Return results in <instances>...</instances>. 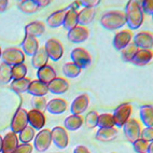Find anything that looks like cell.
<instances>
[{"label":"cell","instance_id":"cell-1","mask_svg":"<svg viewBox=\"0 0 153 153\" xmlns=\"http://www.w3.org/2000/svg\"><path fill=\"white\" fill-rule=\"evenodd\" d=\"M126 24L131 29H137L143 22V13L140 9V2L136 0H131L125 7Z\"/></svg>","mask_w":153,"mask_h":153},{"label":"cell","instance_id":"cell-2","mask_svg":"<svg viewBox=\"0 0 153 153\" xmlns=\"http://www.w3.org/2000/svg\"><path fill=\"white\" fill-rule=\"evenodd\" d=\"M100 24L108 30H115L126 24L125 13L121 10H112L104 13L100 17Z\"/></svg>","mask_w":153,"mask_h":153},{"label":"cell","instance_id":"cell-3","mask_svg":"<svg viewBox=\"0 0 153 153\" xmlns=\"http://www.w3.org/2000/svg\"><path fill=\"white\" fill-rule=\"evenodd\" d=\"M1 58H2L3 63L10 66H14L19 65V64H24L25 55L22 50L19 48H7L3 50Z\"/></svg>","mask_w":153,"mask_h":153},{"label":"cell","instance_id":"cell-4","mask_svg":"<svg viewBox=\"0 0 153 153\" xmlns=\"http://www.w3.org/2000/svg\"><path fill=\"white\" fill-rule=\"evenodd\" d=\"M70 57L72 59V63L78 66L81 70L84 68H88L92 63V57L90 53L83 48H76L71 51Z\"/></svg>","mask_w":153,"mask_h":153},{"label":"cell","instance_id":"cell-5","mask_svg":"<svg viewBox=\"0 0 153 153\" xmlns=\"http://www.w3.org/2000/svg\"><path fill=\"white\" fill-rule=\"evenodd\" d=\"M27 125H28V112L24 108L19 107L13 115V119H12V122H11V129L13 133L19 134V131H22Z\"/></svg>","mask_w":153,"mask_h":153},{"label":"cell","instance_id":"cell-6","mask_svg":"<svg viewBox=\"0 0 153 153\" xmlns=\"http://www.w3.org/2000/svg\"><path fill=\"white\" fill-rule=\"evenodd\" d=\"M44 49L47 51L49 58H51L54 62H57L63 57L64 54V47L62 42L56 38H51L45 42Z\"/></svg>","mask_w":153,"mask_h":153},{"label":"cell","instance_id":"cell-7","mask_svg":"<svg viewBox=\"0 0 153 153\" xmlns=\"http://www.w3.org/2000/svg\"><path fill=\"white\" fill-rule=\"evenodd\" d=\"M131 110H133V107L131 104H123L119 106L117 109H114V113L112 114L114 125L122 127L131 117Z\"/></svg>","mask_w":153,"mask_h":153},{"label":"cell","instance_id":"cell-8","mask_svg":"<svg viewBox=\"0 0 153 153\" xmlns=\"http://www.w3.org/2000/svg\"><path fill=\"white\" fill-rule=\"evenodd\" d=\"M122 127L124 129V134H125L126 138L131 142H134L137 139H139L141 129H140V125L137 120H135V119H128Z\"/></svg>","mask_w":153,"mask_h":153},{"label":"cell","instance_id":"cell-9","mask_svg":"<svg viewBox=\"0 0 153 153\" xmlns=\"http://www.w3.org/2000/svg\"><path fill=\"white\" fill-rule=\"evenodd\" d=\"M51 142H52V138H51V131L50 129H42L35 137V148L38 152L47 151L51 145Z\"/></svg>","mask_w":153,"mask_h":153},{"label":"cell","instance_id":"cell-10","mask_svg":"<svg viewBox=\"0 0 153 153\" xmlns=\"http://www.w3.org/2000/svg\"><path fill=\"white\" fill-rule=\"evenodd\" d=\"M78 2H72L70 6H68V10L65 14V19H64V23L63 26L66 28L67 30H71L72 28L76 27L78 26V11L76 9L78 7L76 6Z\"/></svg>","mask_w":153,"mask_h":153},{"label":"cell","instance_id":"cell-11","mask_svg":"<svg viewBox=\"0 0 153 153\" xmlns=\"http://www.w3.org/2000/svg\"><path fill=\"white\" fill-rule=\"evenodd\" d=\"M51 138L54 145L59 149H65L68 146V135L63 127L56 126L51 131Z\"/></svg>","mask_w":153,"mask_h":153},{"label":"cell","instance_id":"cell-12","mask_svg":"<svg viewBox=\"0 0 153 153\" xmlns=\"http://www.w3.org/2000/svg\"><path fill=\"white\" fill-rule=\"evenodd\" d=\"M88 36H90L88 29H86L83 26H76V27L69 30L67 38L72 43H81L88 38Z\"/></svg>","mask_w":153,"mask_h":153},{"label":"cell","instance_id":"cell-13","mask_svg":"<svg viewBox=\"0 0 153 153\" xmlns=\"http://www.w3.org/2000/svg\"><path fill=\"white\" fill-rule=\"evenodd\" d=\"M134 44L136 48L140 50H150L153 45V37L152 33L149 31H142L137 33L134 38Z\"/></svg>","mask_w":153,"mask_h":153},{"label":"cell","instance_id":"cell-14","mask_svg":"<svg viewBox=\"0 0 153 153\" xmlns=\"http://www.w3.org/2000/svg\"><path fill=\"white\" fill-rule=\"evenodd\" d=\"M88 104H90V98L86 94H82V95L78 96L70 106V112L72 114L76 115H81V113L88 109Z\"/></svg>","mask_w":153,"mask_h":153},{"label":"cell","instance_id":"cell-15","mask_svg":"<svg viewBox=\"0 0 153 153\" xmlns=\"http://www.w3.org/2000/svg\"><path fill=\"white\" fill-rule=\"evenodd\" d=\"M17 147H19V137H17V135L13 131L8 133L2 139L1 153H14Z\"/></svg>","mask_w":153,"mask_h":153},{"label":"cell","instance_id":"cell-16","mask_svg":"<svg viewBox=\"0 0 153 153\" xmlns=\"http://www.w3.org/2000/svg\"><path fill=\"white\" fill-rule=\"evenodd\" d=\"M131 37H133V33L129 30H123V31L118 33L113 38L114 49L118 50V51H122L126 45H128L131 43Z\"/></svg>","mask_w":153,"mask_h":153},{"label":"cell","instance_id":"cell-17","mask_svg":"<svg viewBox=\"0 0 153 153\" xmlns=\"http://www.w3.org/2000/svg\"><path fill=\"white\" fill-rule=\"evenodd\" d=\"M28 123L33 129H41L45 125V117L43 112L31 109L28 112Z\"/></svg>","mask_w":153,"mask_h":153},{"label":"cell","instance_id":"cell-18","mask_svg":"<svg viewBox=\"0 0 153 153\" xmlns=\"http://www.w3.org/2000/svg\"><path fill=\"white\" fill-rule=\"evenodd\" d=\"M22 50L24 54L33 57L35 53L39 50V43L37 41V39L30 37V36H25L24 40L22 42Z\"/></svg>","mask_w":153,"mask_h":153},{"label":"cell","instance_id":"cell-19","mask_svg":"<svg viewBox=\"0 0 153 153\" xmlns=\"http://www.w3.org/2000/svg\"><path fill=\"white\" fill-rule=\"evenodd\" d=\"M45 31V26L40 21H35V22L29 23L25 26V36H30L33 38L40 37Z\"/></svg>","mask_w":153,"mask_h":153},{"label":"cell","instance_id":"cell-20","mask_svg":"<svg viewBox=\"0 0 153 153\" xmlns=\"http://www.w3.org/2000/svg\"><path fill=\"white\" fill-rule=\"evenodd\" d=\"M67 109V102L65 99L55 98L51 99L47 104V109L52 114H62Z\"/></svg>","mask_w":153,"mask_h":153},{"label":"cell","instance_id":"cell-21","mask_svg":"<svg viewBox=\"0 0 153 153\" xmlns=\"http://www.w3.org/2000/svg\"><path fill=\"white\" fill-rule=\"evenodd\" d=\"M37 76H38L39 81H41L42 83L48 85L51 81H53L56 78V71L54 70L53 67L45 65L43 67H41L40 69H38Z\"/></svg>","mask_w":153,"mask_h":153},{"label":"cell","instance_id":"cell-22","mask_svg":"<svg viewBox=\"0 0 153 153\" xmlns=\"http://www.w3.org/2000/svg\"><path fill=\"white\" fill-rule=\"evenodd\" d=\"M68 88V82L63 78H57V76L48 84V90L53 94H63L67 92Z\"/></svg>","mask_w":153,"mask_h":153},{"label":"cell","instance_id":"cell-23","mask_svg":"<svg viewBox=\"0 0 153 153\" xmlns=\"http://www.w3.org/2000/svg\"><path fill=\"white\" fill-rule=\"evenodd\" d=\"M67 10H68V8L53 12L47 19L48 26H50L51 28H57L59 26H62L64 23V19H65V14L67 12Z\"/></svg>","mask_w":153,"mask_h":153},{"label":"cell","instance_id":"cell-24","mask_svg":"<svg viewBox=\"0 0 153 153\" xmlns=\"http://www.w3.org/2000/svg\"><path fill=\"white\" fill-rule=\"evenodd\" d=\"M152 59V52L151 50H140L136 52L135 56L133 57L131 63H133L136 66H145Z\"/></svg>","mask_w":153,"mask_h":153},{"label":"cell","instance_id":"cell-25","mask_svg":"<svg viewBox=\"0 0 153 153\" xmlns=\"http://www.w3.org/2000/svg\"><path fill=\"white\" fill-rule=\"evenodd\" d=\"M48 60H49V55H48L45 49L44 48H39V50L33 56L31 64H33V68L40 69L43 66L48 65Z\"/></svg>","mask_w":153,"mask_h":153},{"label":"cell","instance_id":"cell-26","mask_svg":"<svg viewBox=\"0 0 153 153\" xmlns=\"http://www.w3.org/2000/svg\"><path fill=\"white\" fill-rule=\"evenodd\" d=\"M27 93L31 94L33 96H45L49 93V90H48V85L42 83L41 81L39 80H35V81H31L28 86Z\"/></svg>","mask_w":153,"mask_h":153},{"label":"cell","instance_id":"cell-27","mask_svg":"<svg viewBox=\"0 0 153 153\" xmlns=\"http://www.w3.org/2000/svg\"><path fill=\"white\" fill-rule=\"evenodd\" d=\"M96 10L95 9L84 8L80 12H78V25L83 26V25H88L93 22L95 17Z\"/></svg>","mask_w":153,"mask_h":153},{"label":"cell","instance_id":"cell-28","mask_svg":"<svg viewBox=\"0 0 153 153\" xmlns=\"http://www.w3.org/2000/svg\"><path fill=\"white\" fill-rule=\"evenodd\" d=\"M140 119L143 122L147 127H152L153 126V109L152 106H141L139 109Z\"/></svg>","mask_w":153,"mask_h":153},{"label":"cell","instance_id":"cell-29","mask_svg":"<svg viewBox=\"0 0 153 153\" xmlns=\"http://www.w3.org/2000/svg\"><path fill=\"white\" fill-rule=\"evenodd\" d=\"M65 127L68 131H76L79 129L83 124V118L81 115L71 114L65 120Z\"/></svg>","mask_w":153,"mask_h":153},{"label":"cell","instance_id":"cell-30","mask_svg":"<svg viewBox=\"0 0 153 153\" xmlns=\"http://www.w3.org/2000/svg\"><path fill=\"white\" fill-rule=\"evenodd\" d=\"M19 10L25 14H33L39 10L36 0H23L19 3Z\"/></svg>","mask_w":153,"mask_h":153},{"label":"cell","instance_id":"cell-31","mask_svg":"<svg viewBox=\"0 0 153 153\" xmlns=\"http://www.w3.org/2000/svg\"><path fill=\"white\" fill-rule=\"evenodd\" d=\"M30 82H31V81H30V79H28V78L13 80L11 82V88H12V91H14V92L17 94L25 93V92H27Z\"/></svg>","mask_w":153,"mask_h":153},{"label":"cell","instance_id":"cell-32","mask_svg":"<svg viewBox=\"0 0 153 153\" xmlns=\"http://www.w3.org/2000/svg\"><path fill=\"white\" fill-rule=\"evenodd\" d=\"M117 136H118V131L114 127H112V128H100L96 134V138L100 141H110V140L114 139Z\"/></svg>","mask_w":153,"mask_h":153},{"label":"cell","instance_id":"cell-33","mask_svg":"<svg viewBox=\"0 0 153 153\" xmlns=\"http://www.w3.org/2000/svg\"><path fill=\"white\" fill-rule=\"evenodd\" d=\"M12 80V66L3 63L0 65V83L7 84Z\"/></svg>","mask_w":153,"mask_h":153},{"label":"cell","instance_id":"cell-34","mask_svg":"<svg viewBox=\"0 0 153 153\" xmlns=\"http://www.w3.org/2000/svg\"><path fill=\"white\" fill-rule=\"evenodd\" d=\"M137 51H138V49H137L134 43H129L128 45H126V47L121 51L122 60L125 62V63H131Z\"/></svg>","mask_w":153,"mask_h":153},{"label":"cell","instance_id":"cell-35","mask_svg":"<svg viewBox=\"0 0 153 153\" xmlns=\"http://www.w3.org/2000/svg\"><path fill=\"white\" fill-rule=\"evenodd\" d=\"M97 126H99L100 128H112V127H114V121H113L112 114L104 113V114L98 115Z\"/></svg>","mask_w":153,"mask_h":153},{"label":"cell","instance_id":"cell-36","mask_svg":"<svg viewBox=\"0 0 153 153\" xmlns=\"http://www.w3.org/2000/svg\"><path fill=\"white\" fill-rule=\"evenodd\" d=\"M19 141L22 143H29L31 140L35 138V129L31 127V126H26L22 131H19Z\"/></svg>","mask_w":153,"mask_h":153},{"label":"cell","instance_id":"cell-37","mask_svg":"<svg viewBox=\"0 0 153 153\" xmlns=\"http://www.w3.org/2000/svg\"><path fill=\"white\" fill-rule=\"evenodd\" d=\"M27 74V67L25 64H19V65L12 66V79L19 80L26 78Z\"/></svg>","mask_w":153,"mask_h":153},{"label":"cell","instance_id":"cell-38","mask_svg":"<svg viewBox=\"0 0 153 153\" xmlns=\"http://www.w3.org/2000/svg\"><path fill=\"white\" fill-rule=\"evenodd\" d=\"M63 72L68 78H76L81 74V69L74 63H66L63 67Z\"/></svg>","mask_w":153,"mask_h":153},{"label":"cell","instance_id":"cell-39","mask_svg":"<svg viewBox=\"0 0 153 153\" xmlns=\"http://www.w3.org/2000/svg\"><path fill=\"white\" fill-rule=\"evenodd\" d=\"M47 99L44 96H33L31 98V106L35 110L43 111L47 109Z\"/></svg>","mask_w":153,"mask_h":153},{"label":"cell","instance_id":"cell-40","mask_svg":"<svg viewBox=\"0 0 153 153\" xmlns=\"http://www.w3.org/2000/svg\"><path fill=\"white\" fill-rule=\"evenodd\" d=\"M134 149L137 153H148V148H149V142L145 141L142 139H137L133 142Z\"/></svg>","mask_w":153,"mask_h":153},{"label":"cell","instance_id":"cell-41","mask_svg":"<svg viewBox=\"0 0 153 153\" xmlns=\"http://www.w3.org/2000/svg\"><path fill=\"white\" fill-rule=\"evenodd\" d=\"M97 120H98L97 112L92 111L86 115V118H85V124H86V126H88V128H94V127L97 126Z\"/></svg>","mask_w":153,"mask_h":153},{"label":"cell","instance_id":"cell-42","mask_svg":"<svg viewBox=\"0 0 153 153\" xmlns=\"http://www.w3.org/2000/svg\"><path fill=\"white\" fill-rule=\"evenodd\" d=\"M140 9H141L142 13L152 15L153 13V1L152 0H143L140 2Z\"/></svg>","mask_w":153,"mask_h":153},{"label":"cell","instance_id":"cell-43","mask_svg":"<svg viewBox=\"0 0 153 153\" xmlns=\"http://www.w3.org/2000/svg\"><path fill=\"white\" fill-rule=\"evenodd\" d=\"M139 139L145 140V141H152L153 139V128L152 127H147L146 129H143L142 131H140Z\"/></svg>","mask_w":153,"mask_h":153},{"label":"cell","instance_id":"cell-44","mask_svg":"<svg viewBox=\"0 0 153 153\" xmlns=\"http://www.w3.org/2000/svg\"><path fill=\"white\" fill-rule=\"evenodd\" d=\"M78 3H79V4H82L84 8L95 9L96 7L100 3V1H99V0H80V1H78Z\"/></svg>","mask_w":153,"mask_h":153},{"label":"cell","instance_id":"cell-45","mask_svg":"<svg viewBox=\"0 0 153 153\" xmlns=\"http://www.w3.org/2000/svg\"><path fill=\"white\" fill-rule=\"evenodd\" d=\"M33 152V146L29 143H22L19 145L14 153H31Z\"/></svg>","mask_w":153,"mask_h":153},{"label":"cell","instance_id":"cell-46","mask_svg":"<svg viewBox=\"0 0 153 153\" xmlns=\"http://www.w3.org/2000/svg\"><path fill=\"white\" fill-rule=\"evenodd\" d=\"M74 153H90L88 149L84 146H78L74 150Z\"/></svg>","mask_w":153,"mask_h":153},{"label":"cell","instance_id":"cell-47","mask_svg":"<svg viewBox=\"0 0 153 153\" xmlns=\"http://www.w3.org/2000/svg\"><path fill=\"white\" fill-rule=\"evenodd\" d=\"M8 4H9L8 0H0V13L6 11L7 8H8Z\"/></svg>","mask_w":153,"mask_h":153},{"label":"cell","instance_id":"cell-48","mask_svg":"<svg viewBox=\"0 0 153 153\" xmlns=\"http://www.w3.org/2000/svg\"><path fill=\"white\" fill-rule=\"evenodd\" d=\"M36 2L38 4L39 8H43V7H48L51 3L50 0H36Z\"/></svg>","mask_w":153,"mask_h":153},{"label":"cell","instance_id":"cell-49","mask_svg":"<svg viewBox=\"0 0 153 153\" xmlns=\"http://www.w3.org/2000/svg\"><path fill=\"white\" fill-rule=\"evenodd\" d=\"M152 150H153V143L152 141L149 143V148H148V153H152Z\"/></svg>","mask_w":153,"mask_h":153},{"label":"cell","instance_id":"cell-50","mask_svg":"<svg viewBox=\"0 0 153 153\" xmlns=\"http://www.w3.org/2000/svg\"><path fill=\"white\" fill-rule=\"evenodd\" d=\"M1 149H2V137L0 135V153H1Z\"/></svg>","mask_w":153,"mask_h":153},{"label":"cell","instance_id":"cell-51","mask_svg":"<svg viewBox=\"0 0 153 153\" xmlns=\"http://www.w3.org/2000/svg\"><path fill=\"white\" fill-rule=\"evenodd\" d=\"M1 54H2V50H1V48H0V58H1Z\"/></svg>","mask_w":153,"mask_h":153}]
</instances>
